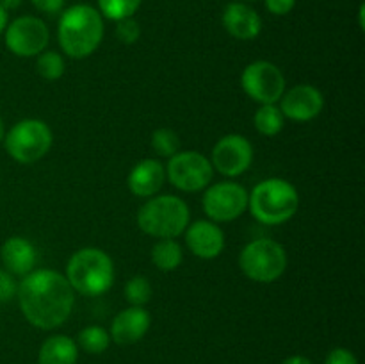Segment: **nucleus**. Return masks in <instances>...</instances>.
I'll return each mask as SVG.
<instances>
[{
    "mask_svg": "<svg viewBox=\"0 0 365 364\" xmlns=\"http://www.w3.org/2000/svg\"><path fill=\"white\" fill-rule=\"evenodd\" d=\"M203 213L214 223L234 221L248 211V191L232 181L207 186L203 193Z\"/></svg>",
    "mask_w": 365,
    "mask_h": 364,
    "instance_id": "9",
    "label": "nucleus"
},
{
    "mask_svg": "<svg viewBox=\"0 0 365 364\" xmlns=\"http://www.w3.org/2000/svg\"><path fill=\"white\" fill-rule=\"evenodd\" d=\"M324 96L316 86L298 84L285 91L280 98V111L284 118L294 121H310L321 114Z\"/></svg>",
    "mask_w": 365,
    "mask_h": 364,
    "instance_id": "13",
    "label": "nucleus"
},
{
    "mask_svg": "<svg viewBox=\"0 0 365 364\" xmlns=\"http://www.w3.org/2000/svg\"><path fill=\"white\" fill-rule=\"evenodd\" d=\"M6 27H7V11L0 6V34L6 31Z\"/></svg>",
    "mask_w": 365,
    "mask_h": 364,
    "instance_id": "34",
    "label": "nucleus"
},
{
    "mask_svg": "<svg viewBox=\"0 0 365 364\" xmlns=\"http://www.w3.org/2000/svg\"><path fill=\"white\" fill-rule=\"evenodd\" d=\"M57 38L63 52L71 59H86L100 46L103 18L88 4H75L61 14Z\"/></svg>",
    "mask_w": 365,
    "mask_h": 364,
    "instance_id": "2",
    "label": "nucleus"
},
{
    "mask_svg": "<svg viewBox=\"0 0 365 364\" xmlns=\"http://www.w3.org/2000/svg\"><path fill=\"white\" fill-rule=\"evenodd\" d=\"M221 20H223V27L227 29L228 34L234 36L235 39H242V41L255 39L262 31V20H260L259 13L248 4H228Z\"/></svg>",
    "mask_w": 365,
    "mask_h": 364,
    "instance_id": "16",
    "label": "nucleus"
},
{
    "mask_svg": "<svg viewBox=\"0 0 365 364\" xmlns=\"http://www.w3.org/2000/svg\"><path fill=\"white\" fill-rule=\"evenodd\" d=\"M110 345V335L100 325H89L84 327L77 335V346H81L84 352L88 353H103Z\"/></svg>",
    "mask_w": 365,
    "mask_h": 364,
    "instance_id": "22",
    "label": "nucleus"
},
{
    "mask_svg": "<svg viewBox=\"0 0 365 364\" xmlns=\"http://www.w3.org/2000/svg\"><path fill=\"white\" fill-rule=\"evenodd\" d=\"M150 323H152V318H150L148 310L145 307H127V309H123L114 316L109 332L110 341L120 346L134 345V343L141 341L145 338Z\"/></svg>",
    "mask_w": 365,
    "mask_h": 364,
    "instance_id": "15",
    "label": "nucleus"
},
{
    "mask_svg": "<svg viewBox=\"0 0 365 364\" xmlns=\"http://www.w3.org/2000/svg\"><path fill=\"white\" fill-rule=\"evenodd\" d=\"M77 341L63 334L50 335L48 339H45L38 353L39 364H77Z\"/></svg>",
    "mask_w": 365,
    "mask_h": 364,
    "instance_id": "19",
    "label": "nucleus"
},
{
    "mask_svg": "<svg viewBox=\"0 0 365 364\" xmlns=\"http://www.w3.org/2000/svg\"><path fill=\"white\" fill-rule=\"evenodd\" d=\"M252 163L253 146L245 136L227 134L214 145L210 164L225 177H239L252 166Z\"/></svg>",
    "mask_w": 365,
    "mask_h": 364,
    "instance_id": "12",
    "label": "nucleus"
},
{
    "mask_svg": "<svg viewBox=\"0 0 365 364\" xmlns=\"http://www.w3.org/2000/svg\"><path fill=\"white\" fill-rule=\"evenodd\" d=\"M282 364H312V360L305 355H291L287 357Z\"/></svg>",
    "mask_w": 365,
    "mask_h": 364,
    "instance_id": "32",
    "label": "nucleus"
},
{
    "mask_svg": "<svg viewBox=\"0 0 365 364\" xmlns=\"http://www.w3.org/2000/svg\"><path fill=\"white\" fill-rule=\"evenodd\" d=\"M299 207L298 189L289 181L271 177L259 182L248 193V209L264 225H282L291 220Z\"/></svg>",
    "mask_w": 365,
    "mask_h": 364,
    "instance_id": "3",
    "label": "nucleus"
},
{
    "mask_svg": "<svg viewBox=\"0 0 365 364\" xmlns=\"http://www.w3.org/2000/svg\"><path fill=\"white\" fill-rule=\"evenodd\" d=\"M4 138H6V127H4V120L0 118V143L4 141Z\"/></svg>",
    "mask_w": 365,
    "mask_h": 364,
    "instance_id": "35",
    "label": "nucleus"
},
{
    "mask_svg": "<svg viewBox=\"0 0 365 364\" xmlns=\"http://www.w3.org/2000/svg\"><path fill=\"white\" fill-rule=\"evenodd\" d=\"M73 291L86 296H98L114 284V263L100 248H81L70 257L66 275Z\"/></svg>",
    "mask_w": 365,
    "mask_h": 364,
    "instance_id": "4",
    "label": "nucleus"
},
{
    "mask_svg": "<svg viewBox=\"0 0 365 364\" xmlns=\"http://www.w3.org/2000/svg\"><path fill=\"white\" fill-rule=\"evenodd\" d=\"M32 6L45 14H57L63 11L64 0H31Z\"/></svg>",
    "mask_w": 365,
    "mask_h": 364,
    "instance_id": "31",
    "label": "nucleus"
},
{
    "mask_svg": "<svg viewBox=\"0 0 365 364\" xmlns=\"http://www.w3.org/2000/svg\"><path fill=\"white\" fill-rule=\"evenodd\" d=\"M242 2H255V0H242Z\"/></svg>",
    "mask_w": 365,
    "mask_h": 364,
    "instance_id": "36",
    "label": "nucleus"
},
{
    "mask_svg": "<svg viewBox=\"0 0 365 364\" xmlns=\"http://www.w3.org/2000/svg\"><path fill=\"white\" fill-rule=\"evenodd\" d=\"M324 364H359L355 353L348 348H334L327 355Z\"/></svg>",
    "mask_w": 365,
    "mask_h": 364,
    "instance_id": "29",
    "label": "nucleus"
},
{
    "mask_svg": "<svg viewBox=\"0 0 365 364\" xmlns=\"http://www.w3.org/2000/svg\"><path fill=\"white\" fill-rule=\"evenodd\" d=\"M52 143L53 136L50 127L36 118H27L14 123L4 138L9 157L20 164H32L43 159L52 148Z\"/></svg>",
    "mask_w": 365,
    "mask_h": 364,
    "instance_id": "7",
    "label": "nucleus"
},
{
    "mask_svg": "<svg viewBox=\"0 0 365 364\" xmlns=\"http://www.w3.org/2000/svg\"><path fill=\"white\" fill-rule=\"evenodd\" d=\"M166 181V168L157 159H143L130 170L127 178L132 195L141 198H152L160 191Z\"/></svg>",
    "mask_w": 365,
    "mask_h": 364,
    "instance_id": "17",
    "label": "nucleus"
},
{
    "mask_svg": "<svg viewBox=\"0 0 365 364\" xmlns=\"http://www.w3.org/2000/svg\"><path fill=\"white\" fill-rule=\"evenodd\" d=\"M16 296L25 320L41 330L61 327L75 303V291L68 278L53 270H32L25 275Z\"/></svg>",
    "mask_w": 365,
    "mask_h": 364,
    "instance_id": "1",
    "label": "nucleus"
},
{
    "mask_svg": "<svg viewBox=\"0 0 365 364\" xmlns=\"http://www.w3.org/2000/svg\"><path fill=\"white\" fill-rule=\"evenodd\" d=\"M143 0H98L100 14L114 21L132 18L138 13Z\"/></svg>",
    "mask_w": 365,
    "mask_h": 364,
    "instance_id": "24",
    "label": "nucleus"
},
{
    "mask_svg": "<svg viewBox=\"0 0 365 364\" xmlns=\"http://www.w3.org/2000/svg\"><path fill=\"white\" fill-rule=\"evenodd\" d=\"M125 298L130 305L143 307L152 300V285L150 280L143 275H135V277L128 278L125 284Z\"/></svg>",
    "mask_w": 365,
    "mask_h": 364,
    "instance_id": "25",
    "label": "nucleus"
},
{
    "mask_svg": "<svg viewBox=\"0 0 365 364\" xmlns=\"http://www.w3.org/2000/svg\"><path fill=\"white\" fill-rule=\"evenodd\" d=\"M241 86L246 95L260 106L277 103L285 93V77L274 63L255 61L242 71Z\"/></svg>",
    "mask_w": 365,
    "mask_h": 364,
    "instance_id": "10",
    "label": "nucleus"
},
{
    "mask_svg": "<svg viewBox=\"0 0 365 364\" xmlns=\"http://www.w3.org/2000/svg\"><path fill=\"white\" fill-rule=\"evenodd\" d=\"M185 243L191 253L200 259H216L225 248V234L217 223L210 220H198L185 228Z\"/></svg>",
    "mask_w": 365,
    "mask_h": 364,
    "instance_id": "14",
    "label": "nucleus"
},
{
    "mask_svg": "<svg viewBox=\"0 0 365 364\" xmlns=\"http://www.w3.org/2000/svg\"><path fill=\"white\" fill-rule=\"evenodd\" d=\"M296 6V0H266V7L271 14L285 16L291 13Z\"/></svg>",
    "mask_w": 365,
    "mask_h": 364,
    "instance_id": "30",
    "label": "nucleus"
},
{
    "mask_svg": "<svg viewBox=\"0 0 365 364\" xmlns=\"http://www.w3.org/2000/svg\"><path fill=\"white\" fill-rule=\"evenodd\" d=\"M18 284L14 280V275H11L7 270L0 268V303H7L16 296Z\"/></svg>",
    "mask_w": 365,
    "mask_h": 364,
    "instance_id": "28",
    "label": "nucleus"
},
{
    "mask_svg": "<svg viewBox=\"0 0 365 364\" xmlns=\"http://www.w3.org/2000/svg\"><path fill=\"white\" fill-rule=\"evenodd\" d=\"M0 259H2L4 270L9 271L11 275L25 277L36 266V248L29 239L13 236L4 241L0 248Z\"/></svg>",
    "mask_w": 365,
    "mask_h": 364,
    "instance_id": "18",
    "label": "nucleus"
},
{
    "mask_svg": "<svg viewBox=\"0 0 365 364\" xmlns=\"http://www.w3.org/2000/svg\"><path fill=\"white\" fill-rule=\"evenodd\" d=\"M284 121L285 118L277 103H264L257 109L255 116H253L257 131L262 136H269V138L280 134L282 128H284Z\"/></svg>",
    "mask_w": 365,
    "mask_h": 364,
    "instance_id": "21",
    "label": "nucleus"
},
{
    "mask_svg": "<svg viewBox=\"0 0 365 364\" xmlns=\"http://www.w3.org/2000/svg\"><path fill=\"white\" fill-rule=\"evenodd\" d=\"M6 46L18 57H34L46 49L48 27L36 16H20L6 27Z\"/></svg>",
    "mask_w": 365,
    "mask_h": 364,
    "instance_id": "11",
    "label": "nucleus"
},
{
    "mask_svg": "<svg viewBox=\"0 0 365 364\" xmlns=\"http://www.w3.org/2000/svg\"><path fill=\"white\" fill-rule=\"evenodd\" d=\"M21 2H24V0H0V6L6 11H14L21 6Z\"/></svg>",
    "mask_w": 365,
    "mask_h": 364,
    "instance_id": "33",
    "label": "nucleus"
},
{
    "mask_svg": "<svg viewBox=\"0 0 365 364\" xmlns=\"http://www.w3.org/2000/svg\"><path fill=\"white\" fill-rule=\"evenodd\" d=\"M214 168L203 153L195 150L177 152L170 157L166 166V177L177 189L195 193L205 189L210 184Z\"/></svg>",
    "mask_w": 365,
    "mask_h": 364,
    "instance_id": "8",
    "label": "nucleus"
},
{
    "mask_svg": "<svg viewBox=\"0 0 365 364\" xmlns=\"http://www.w3.org/2000/svg\"><path fill=\"white\" fill-rule=\"evenodd\" d=\"M152 148L160 157H171L177 152H180V138L171 128H157L152 134Z\"/></svg>",
    "mask_w": 365,
    "mask_h": 364,
    "instance_id": "26",
    "label": "nucleus"
},
{
    "mask_svg": "<svg viewBox=\"0 0 365 364\" xmlns=\"http://www.w3.org/2000/svg\"><path fill=\"white\" fill-rule=\"evenodd\" d=\"M36 71L45 81H57L66 71L64 57L59 52H53V50H43L38 56V61H36Z\"/></svg>",
    "mask_w": 365,
    "mask_h": 364,
    "instance_id": "23",
    "label": "nucleus"
},
{
    "mask_svg": "<svg viewBox=\"0 0 365 364\" xmlns=\"http://www.w3.org/2000/svg\"><path fill=\"white\" fill-rule=\"evenodd\" d=\"M116 38L125 45H134L141 36V27L134 18H125V20L116 21Z\"/></svg>",
    "mask_w": 365,
    "mask_h": 364,
    "instance_id": "27",
    "label": "nucleus"
},
{
    "mask_svg": "<svg viewBox=\"0 0 365 364\" xmlns=\"http://www.w3.org/2000/svg\"><path fill=\"white\" fill-rule=\"evenodd\" d=\"M184 259L180 243L175 239H159L152 248V261L160 271L177 270Z\"/></svg>",
    "mask_w": 365,
    "mask_h": 364,
    "instance_id": "20",
    "label": "nucleus"
},
{
    "mask_svg": "<svg viewBox=\"0 0 365 364\" xmlns=\"http://www.w3.org/2000/svg\"><path fill=\"white\" fill-rule=\"evenodd\" d=\"M189 207L180 196L160 195L150 198L138 213V225L145 234L157 239H175L189 225Z\"/></svg>",
    "mask_w": 365,
    "mask_h": 364,
    "instance_id": "5",
    "label": "nucleus"
},
{
    "mask_svg": "<svg viewBox=\"0 0 365 364\" xmlns=\"http://www.w3.org/2000/svg\"><path fill=\"white\" fill-rule=\"evenodd\" d=\"M239 268L250 280L269 284L285 273L287 253L284 246L274 239H255L241 250Z\"/></svg>",
    "mask_w": 365,
    "mask_h": 364,
    "instance_id": "6",
    "label": "nucleus"
}]
</instances>
